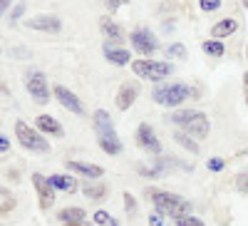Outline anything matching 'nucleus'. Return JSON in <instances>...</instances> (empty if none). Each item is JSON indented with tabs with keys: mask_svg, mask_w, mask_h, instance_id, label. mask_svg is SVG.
Listing matches in <instances>:
<instances>
[{
	"mask_svg": "<svg viewBox=\"0 0 248 226\" xmlns=\"http://www.w3.org/2000/svg\"><path fill=\"white\" fill-rule=\"evenodd\" d=\"M82 194H85L87 199H92V201H102L107 194H109V189H107V184H94V181H87V184H82Z\"/></svg>",
	"mask_w": 248,
	"mask_h": 226,
	"instance_id": "obj_21",
	"label": "nucleus"
},
{
	"mask_svg": "<svg viewBox=\"0 0 248 226\" xmlns=\"http://www.w3.org/2000/svg\"><path fill=\"white\" fill-rule=\"evenodd\" d=\"M243 99H246V105H248V72L243 75Z\"/></svg>",
	"mask_w": 248,
	"mask_h": 226,
	"instance_id": "obj_38",
	"label": "nucleus"
},
{
	"mask_svg": "<svg viewBox=\"0 0 248 226\" xmlns=\"http://www.w3.org/2000/svg\"><path fill=\"white\" fill-rule=\"evenodd\" d=\"M132 70H134L137 77L152 80V82H161V80H167L174 72V67L169 63H159V60H134Z\"/></svg>",
	"mask_w": 248,
	"mask_h": 226,
	"instance_id": "obj_4",
	"label": "nucleus"
},
{
	"mask_svg": "<svg viewBox=\"0 0 248 226\" xmlns=\"http://www.w3.org/2000/svg\"><path fill=\"white\" fill-rule=\"evenodd\" d=\"M92 125H94V129H97V137L114 132V122H112L109 112H105V110H97V112L92 114Z\"/></svg>",
	"mask_w": 248,
	"mask_h": 226,
	"instance_id": "obj_16",
	"label": "nucleus"
},
{
	"mask_svg": "<svg viewBox=\"0 0 248 226\" xmlns=\"http://www.w3.org/2000/svg\"><path fill=\"white\" fill-rule=\"evenodd\" d=\"M199 5H201L203 13H214V10L221 8V0H199Z\"/></svg>",
	"mask_w": 248,
	"mask_h": 226,
	"instance_id": "obj_31",
	"label": "nucleus"
},
{
	"mask_svg": "<svg viewBox=\"0 0 248 226\" xmlns=\"http://www.w3.org/2000/svg\"><path fill=\"white\" fill-rule=\"evenodd\" d=\"M236 189H238L241 194H248V172H241V174L236 177Z\"/></svg>",
	"mask_w": 248,
	"mask_h": 226,
	"instance_id": "obj_30",
	"label": "nucleus"
},
{
	"mask_svg": "<svg viewBox=\"0 0 248 226\" xmlns=\"http://www.w3.org/2000/svg\"><path fill=\"white\" fill-rule=\"evenodd\" d=\"M147 196L152 199L154 209L164 216H171V219H179V216H189L191 214V204L189 199H184L174 192H164V189H147Z\"/></svg>",
	"mask_w": 248,
	"mask_h": 226,
	"instance_id": "obj_1",
	"label": "nucleus"
},
{
	"mask_svg": "<svg viewBox=\"0 0 248 226\" xmlns=\"http://www.w3.org/2000/svg\"><path fill=\"white\" fill-rule=\"evenodd\" d=\"M99 147H102V152H107L109 157L122 154V142H119L117 132H112V134H99Z\"/></svg>",
	"mask_w": 248,
	"mask_h": 226,
	"instance_id": "obj_19",
	"label": "nucleus"
},
{
	"mask_svg": "<svg viewBox=\"0 0 248 226\" xmlns=\"http://www.w3.org/2000/svg\"><path fill=\"white\" fill-rule=\"evenodd\" d=\"M209 129H211V125H209V117H206L203 112H196V114L184 125V132L189 134V137H196V139L209 137Z\"/></svg>",
	"mask_w": 248,
	"mask_h": 226,
	"instance_id": "obj_11",
	"label": "nucleus"
},
{
	"mask_svg": "<svg viewBox=\"0 0 248 226\" xmlns=\"http://www.w3.org/2000/svg\"><path fill=\"white\" fill-rule=\"evenodd\" d=\"M167 57H176V60H184V57H186V48H184L181 43H174V45H169V48H167Z\"/></svg>",
	"mask_w": 248,
	"mask_h": 226,
	"instance_id": "obj_28",
	"label": "nucleus"
},
{
	"mask_svg": "<svg viewBox=\"0 0 248 226\" xmlns=\"http://www.w3.org/2000/svg\"><path fill=\"white\" fill-rule=\"evenodd\" d=\"M94 224H99V226H119L117 219H112L107 211H94Z\"/></svg>",
	"mask_w": 248,
	"mask_h": 226,
	"instance_id": "obj_27",
	"label": "nucleus"
},
{
	"mask_svg": "<svg viewBox=\"0 0 248 226\" xmlns=\"http://www.w3.org/2000/svg\"><path fill=\"white\" fill-rule=\"evenodd\" d=\"M124 209H127V214H134L137 211V201H134V196L129 192L124 194Z\"/></svg>",
	"mask_w": 248,
	"mask_h": 226,
	"instance_id": "obj_33",
	"label": "nucleus"
},
{
	"mask_svg": "<svg viewBox=\"0 0 248 226\" xmlns=\"http://www.w3.org/2000/svg\"><path fill=\"white\" fill-rule=\"evenodd\" d=\"M174 139L179 142V145H181L184 149H189L191 154H196V152H199V145H196V142H194L189 134H186V132H176V134H174Z\"/></svg>",
	"mask_w": 248,
	"mask_h": 226,
	"instance_id": "obj_25",
	"label": "nucleus"
},
{
	"mask_svg": "<svg viewBox=\"0 0 248 226\" xmlns=\"http://www.w3.org/2000/svg\"><path fill=\"white\" fill-rule=\"evenodd\" d=\"M99 28H102V32H105V37L112 40V43H122V40H124V30L114 23V20H109V17H102Z\"/></svg>",
	"mask_w": 248,
	"mask_h": 226,
	"instance_id": "obj_20",
	"label": "nucleus"
},
{
	"mask_svg": "<svg viewBox=\"0 0 248 226\" xmlns=\"http://www.w3.org/2000/svg\"><path fill=\"white\" fill-rule=\"evenodd\" d=\"M35 129L43 132V134H52V137H62V134H65L62 125H60L52 114H40V117L35 119Z\"/></svg>",
	"mask_w": 248,
	"mask_h": 226,
	"instance_id": "obj_14",
	"label": "nucleus"
},
{
	"mask_svg": "<svg viewBox=\"0 0 248 226\" xmlns=\"http://www.w3.org/2000/svg\"><path fill=\"white\" fill-rule=\"evenodd\" d=\"M201 48H203L206 55H211V57H221L223 55V43H221V40H206Z\"/></svg>",
	"mask_w": 248,
	"mask_h": 226,
	"instance_id": "obj_26",
	"label": "nucleus"
},
{
	"mask_svg": "<svg viewBox=\"0 0 248 226\" xmlns=\"http://www.w3.org/2000/svg\"><path fill=\"white\" fill-rule=\"evenodd\" d=\"M238 30V23L233 17H223V20H218V23L211 28V37L214 40H221V37H229V35H233Z\"/></svg>",
	"mask_w": 248,
	"mask_h": 226,
	"instance_id": "obj_17",
	"label": "nucleus"
},
{
	"mask_svg": "<svg viewBox=\"0 0 248 226\" xmlns=\"http://www.w3.org/2000/svg\"><path fill=\"white\" fill-rule=\"evenodd\" d=\"M206 167H209L211 172H221V169L226 167V161H223L221 157H214V159H209V161H206Z\"/></svg>",
	"mask_w": 248,
	"mask_h": 226,
	"instance_id": "obj_32",
	"label": "nucleus"
},
{
	"mask_svg": "<svg viewBox=\"0 0 248 226\" xmlns=\"http://www.w3.org/2000/svg\"><path fill=\"white\" fill-rule=\"evenodd\" d=\"M67 172H75V174H82L87 179H99L105 174V169L97 167V164H90V161H77V159H67Z\"/></svg>",
	"mask_w": 248,
	"mask_h": 226,
	"instance_id": "obj_13",
	"label": "nucleus"
},
{
	"mask_svg": "<svg viewBox=\"0 0 248 226\" xmlns=\"http://www.w3.org/2000/svg\"><path fill=\"white\" fill-rule=\"evenodd\" d=\"M25 25L30 30H40V32H57L62 28V20L57 15H35V17H28Z\"/></svg>",
	"mask_w": 248,
	"mask_h": 226,
	"instance_id": "obj_10",
	"label": "nucleus"
},
{
	"mask_svg": "<svg viewBox=\"0 0 248 226\" xmlns=\"http://www.w3.org/2000/svg\"><path fill=\"white\" fill-rule=\"evenodd\" d=\"M52 92H55V99H57L60 105L67 110V112L79 114V117L85 114V105H82V99H79L72 90H67L65 85H55V90H52Z\"/></svg>",
	"mask_w": 248,
	"mask_h": 226,
	"instance_id": "obj_9",
	"label": "nucleus"
},
{
	"mask_svg": "<svg viewBox=\"0 0 248 226\" xmlns=\"http://www.w3.org/2000/svg\"><path fill=\"white\" fill-rule=\"evenodd\" d=\"M194 114H196V110H176V112H171V114H169V119L174 122V125L184 127V125H186V122H189Z\"/></svg>",
	"mask_w": 248,
	"mask_h": 226,
	"instance_id": "obj_24",
	"label": "nucleus"
},
{
	"mask_svg": "<svg viewBox=\"0 0 248 226\" xmlns=\"http://www.w3.org/2000/svg\"><path fill=\"white\" fill-rule=\"evenodd\" d=\"M189 97H199V90L184 85V82H171V85H159L154 90V102L164 107H179L184 99Z\"/></svg>",
	"mask_w": 248,
	"mask_h": 226,
	"instance_id": "obj_2",
	"label": "nucleus"
},
{
	"mask_svg": "<svg viewBox=\"0 0 248 226\" xmlns=\"http://www.w3.org/2000/svg\"><path fill=\"white\" fill-rule=\"evenodd\" d=\"M23 13H25V5H23V3H17V5L13 8V13H10V23H15V20L23 15Z\"/></svg>",
	"mask_w": 248,
	"mask_h": 226,
	"instance_id": "obj_35",
	"label": "nucleus"
},
{
	"mask_svg": "<svg viewBox=\"0 0 248 226\" xmlns=\"http://www.w3.org/2000/svg\"><path fill=\"white\" fill-rule=\"evenodd\" d=\"M13 209H15V196H13L8 189H3V187H0V216L10 214Z\"/></svg>",
	"mask_w": 248,
	"mask_h": 226,
	"instance_id": "obj_23",
	"label": "nucleus"
},
{
	"mask_svg": "<svg viewBox=\"0 0 248 226\" xmlns=\"http://www.w3.org/2000/svg\"><path fill=\"white\" fill-rule=\"evenodd\" d=\"M129 0H105V5H107V10L109 13H114V10H119L122 5H127Z\"/></svg>",
	"mask_w": 248,
	"mask_h": 226,
	"instance_id": "obj_34",
	"label": "nucleus"
},
{
	"mask_svg": "<svg viewBox=\"0 0 248 226\" xmlns=\"http://www.w3.org/2000/svg\"><path fill=\"white\" fill-rule=\"evenodd\" d=\"M246 55H248V48H246Z\"/></svg>",
	"mask_w": 248,
	"mask_h": 226,
	"instance_id": "obj_41",
	"label": "nucleus"
},
{
	"mask_svg": "<svg viewBox=\"0 0 248 226\" xmlns=\"http://www.w3.org/2000/svg\"><path fill=\"white\" fill-rule=\"evenodd\" d=\"M25 87H28L30 97L37 102V105H47V102H50V85H47V77L40 72V70L25 72Z\"/></svg>",
	"mask_w": 248,
	"mask_h": 226,
	"instance_id": "obj_5",
	"label": "nucleus"
},
{
	"mask_svg": "<svg viewBox=\"0 0 248 226\" xmlns=\"http://www.w3.org/2000/svg\"><path fill=\"white\" fill-rule=\"evenodd\" d=\"M105 57L109 60L112 65H117V67H124V65H129V60H132V55H129V50H122V48H112L109 43H105Z\"/></svg>",
	"mask_w": 248,
	"mask_h": 226,
	"instance_id": "obj_15",
	"label": "nucleus"
},
{
	"mask_svg": "<svg viewBox=\"0 0 248 226\" xmlns=\"http://www.w3.org/2000/svg\"><path fill=\"white\" fill-rule=\"evenodd\" d=\"M137 97H139V85L137 82H124V85L119 87V92H117V107L122 112H127L137 102Z\"/></svg>",
	"mask_w": 248,
	"mask_h": 226,
	"instance_id": "obj_12",
	"label": "nucleus"
},
{
	"mask_svg": "<svg viewBox=\"0 0 248 226\" xmlns=\"http://www.w3.org/2000/svg\"><path fill=\"white\" fill-rule=\"evenodd\" d=\"M129 40H132V48L141 55V57H152L154 52H156V37H154V32H149V28H137L132 35H129Z\"/></svg>",
	"mask_w": 248,
	"mask_h": 226,
	"instance_id": "obj_6",
	"label": "nucleus"
},
{
	"mask_svg": "<svg viewBox=\"0 0 248 226\" xmlns=\"http://www.w3.org/2000/svg\"><path fill=\"white\" fill-rule=\"evenodd\" d=\"M8 149H10V139L5 134H0V154H5Z\"/></svg>",
	"mask_w": 248,
	"mask_h": 226,
	"instance_id": "obj_37",
	"label": "nucleus"
},
{
	"mask_svg": "<svg viewBox=\"0 0 248 226\" xmlns=\"http://www.w3.org/2000/svg\"><path fill=\"white\" fill-rule=\"evenodd\" d=\"M15 139L28 152H35V154H47L50 152V139H45L43 132H37L35 127H30L28 122H23V119L15 122Z\"/></svg>",
	"mask_w": 248,
	"mask_h": 226,
	"instance_id": "obj_3",
	"label": "nucleus"
},
{
	"mask_svg": "<svg viewBox=\"0 0 248 226\" xmlns=\"http://www.w3.org/2000/svg\"><path fill=\"white\" fill-rule=\"evenodd\" d=\"M161 224H164V214H159V211H156V214H152V216H149V226H161Z\"/></svg>",
	"mask_w": 248,
	"mask_h": 226,
	"instance_id": "obj_36",
	"label": "nucleus"
},
{
	"mask_svg": "<svg viewBox=\"0 0 248 226\" xmlns=\"http://www.w3.org/2000/svg\"><path fill=\"white\" fill-rule=\"evenodd\" d=\"M57 219L62 224H85L87 214H85V209H79V207H67V209L57 211Z\"/></svg>",
	"mask_w": 248,
	"mask_h": 226,
	"instance_id": "obj_18",
	"label": "nucleus"
},
{
	"mask_svg": "<svg viewBox=\"0 0 248 226\" xmlns=\"http://www.w3.org/2000/svg\"><path fill=\"white\" fill-rule=\"evenodd\" d=\"M137 145L144 149V152H149V154H161V142L156 139V132H154V127L152 125H139L137 127Z\"/></svg>",
	"mask_w": 248,
	"mask_h": 226,
	"instance_id": "obj_8",
	"label": "nucleus"
},
{
	"mask_svg": "<svg viewBox=\"0 0 248 226\" xmlns=\"http://www.w3.org/2000/svg\"><path fill=\"white\" fill-rule=\"evenodd\" d=\"M241 3H243V5H246V8H248V0H241Z\"/></svg>",
	"mask_w": 248,
	"mask_h": 226,
	"instance_id": "obj_40",
	"label": "nucleus"
},
{
	"mask_svg": "<svg viewBox=\"0 0 248 226\" xmlns=\"http://www.w3.org/2000/svg\"><path fill=\"white\" fill-rule=\"evenodd\" d=\"M50 184H52L55 189L67 192V194L77 192V179H72V177H67V174H52V177H50Z\"/></svg>",
	"mask_w": 248,
	"mask_h": 226,
	"instance_id": "obj_22",
	"label": "nucleus"
},
{
	"mask_svg": "<svg viewBox=\"0 0 248 226\" xmlns=\"http://www.w3.org/2000/svg\"><path fill=\"white\" fill-rule=\"evenodd\" d=\"M10 3H13V0H0V15H3V13L10 8Z\"/></svg>",
	"mask_w": 248,
	"mask_h": 226,
	"instance_id": "obj_39",
	"label": "nucleus"
},
{
	"mask_svg": "<svg viewBox=\"0 0 248 226\" xmlns=\"http://www.w3.org/2000/svg\"><path fill=\"white\" fill-rule=\"evenodd\" d=\"M176 226H206V224H203L201 219H196V216L189 214V216H179V219H176Z\"/></svg>",
	"mask_w": 248,
	"mask_h": 226,
	"instance_id": "obj_29",
	"label": "nucleus"
},
{
	"mask_svg": "<svg viewBox=\"0 0 248 226\" xmlns=\"http://www.w3.org/2000/svg\"><path fill=\"white\" fill-rule=\"evenodd\" d=\"M32 187H35L37 199H40V209H43V211H50V207L55 204V187L50 184V179L35 172V174H32Z\"/></svg>",
	"mask_w": 248,
	"mask_h": 226,
	"instance_id": "obj_7",
	"label": "nucleus"
}]
</instances>
